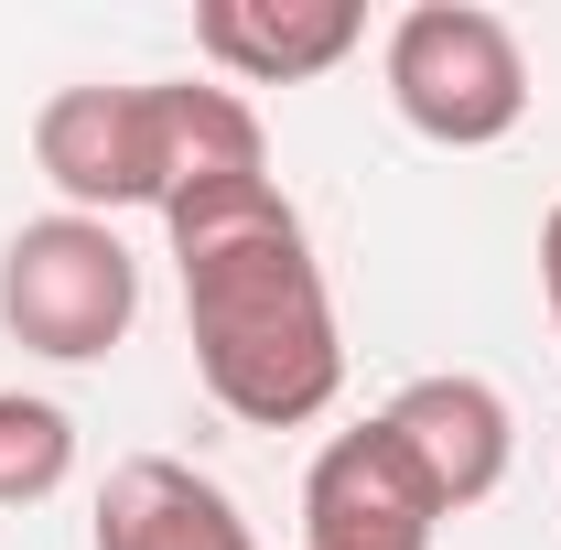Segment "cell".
Listing matches in <instances>:
<instances>
[{"label":"cell","mask_w":561,"mask_h":550,"mask_svg":"<svg viewBox=\"0 0 561 550\" xmlns=\"http://www.w3.org/2000/svg\"><path fill=\"white\" fill-rule=\"evenodd\" d=\"M98 550H260L238 496L173 454H130L98 485Z\"/></svg>","instance_id":"cell-8"},{"label":"cell","mask_w":561,"mask_h":550,"mask_svg":"<svg viewBox=\"0 0 561 550\" xmlns=\"http://www.w3.org/2000/svg\"><path fill=\"white\" fill-rule=\"evenodd\" d=\"M443 507L432 485L411 475V454L367 421V432H335L302 475V550H432Z\"/></svg>","instance_id":"cell-5"},{"label":"cell","mask_w":561,"mask_h":550,"mask_svg":"<svg viewBox=\"0 0 561 550\" xmlns=\"http://www.w3.org/2000/svg\"><path fill=\"white\" fill-rule=\"evenodd\" d=\"M540 291H551V335H561V206L540 216Z\"/></svg>","instance_id":"cell-10"},{"label":"cell","mask_w":561,"mask_h":550,"mask_svg":"<svg viewBox=\"0 0 561 550\" xmlns=\"http://www.w3.org/2000/svg\"><path fill=\"white\" fill-rule=\"evenodd\" d=\"M356 33H367L356 0H206L195 11L206 66H227L238 87H302V76L346 66Z\"/></svg>","instance_id":"cell-7"},{"label":"cell","mask_w":561,"mask_h":550,"mask_svg":"<svg viewBox=\"0 0 561 550\" xmlns=\"http://www.w3.org/2000/svg\"><path fill=\"white\" fill-rule=\"evenodd\" d=\"M389 108L411 119L421 140H443V151H486L529 119V55H518V33L476 11V0H421L389 22Z\"/></svg>","instance_id":"cell-3"},{"label":"cell","mask_w":561,"mask_h":550,"mask_svg":"<svg viewBox=\"0 0 561 550\" xmlns=\"http://www.w3.org/2000/svg\"><path fill=\"white\" fill-rule=\"evenodd\" d=\"M66 475H76V421L55 400L0 389V507H44Z\"/></svg>","instance_id":"cell-9"},{"label":"cell","mask_w":561,"mask_h":550,"mask_svg":"<svg viewBox=\"0 0 561 550\" xmlns=\"http://www.w3.org/2000/svg\"><path fill=\"white\" fill-rule=\"evenodd\" d=\"M378 432L411 454V475L432 485V507L454 518V507H486L496 485H507V454H518V421L496 400L486 378H465V367H443V378H411Z\"/></svg>","instance_id":"cell-6"},{"label":"cell","mask_w":561,"mask_h":550,"mask_svg":"<svg viewBox=\"0 0 561 550\" xmlns=\"http://www.w3.org/2000/svg\"><path fill=\"white\" fill-rule=\"evenodd\" d=\"M33 162L66 195V216H119V206L173 216L184 195L271 173L249 98L238 87H195V76H162V87H55L33 108Z\"/></svg>","instance_id":"cell-2"},{"label":"cell","mask_w":561,"mask_h":550,"mask_svg":"<svg viewBox=\"0 0 561 550\" xmlns=\"http://www.w3.org/2000/svg\"><path fill=\"white\" fill-rule=\"evenodd\" d=\"M173 227V271H184V335H195V378L216 411L249 432H302L335 411L346 389V335H335V291L302 238V216L271 173H238L216 195H184L162 216Z\"/></svg>","instance_id":"cell-1"},{"label":"cell","mask_w":561,"mask_h":550,"mask_svg":"<svg viewBox=\"0 0 561 550\" xmlns=\"http://www.w3.org/2000/svg\"><path fill=\"white\" fill-rule=\"evenodd\" d=\"M130 313H140V260L119 249L108 216L11 227V249H0V324H11V345H33L55 367H87V356H108L130 335Z\"/></svg>","instance_id":"cell-4"}]
</instances>
